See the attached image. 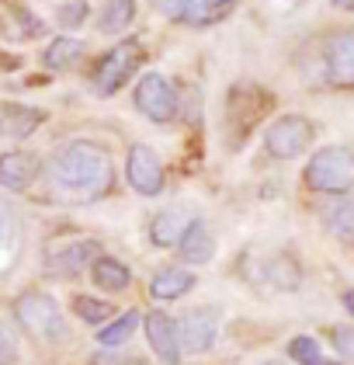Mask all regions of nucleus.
<instances>
[{"mask_svg": "<svg viewBox=\"0 0 354 365\" xmlns=\"http://www.w3.org/2000/svg\"><path fill=\"white\" fill-rule=\"evenodd\" d=\"M49 178L59 192L94 202L111 188L115 170H111L108 150H101L94 143H66L49 160Z\"/></svg>", "mask_w": 354, "mask_h": 365, "instance_id": "nucleus-1", "label": "nucleus"}, {"mask_svg": "<svg viewBox=\"0 0 354 365\" xmlns=\"http://www.w3.org/2000/svg\"><path fill=\"white\" fill-rule=\"evenodd\" d=\"M309 192L320 195H344L354 188V150L351 146H323L309 157L302 170Z\"/></svg>", "mask_w": 354, "mask_h": 365, "instance_id": "nucleus-2", "label": "nucleus"}, {"mask_svg": "<svg viewBox=\"0 0 354 365\" xmlns=\"http://www.w3.org/2000/svg\"><path fill=\"white\" fill-rule=\"evenodd\" d=\"M14 317H18V324L25 327L31 337H38V341H49V344H59V341H66L70 337V327H66V317H63V309L56 303L49 292H21L18 299H14Z\"/></svg>", "mask_w": 354, "mask_h": 365, "instance_id": "nucleus-3", "label": "nucleus"}, {"mask_svg": "<svg viewBox=\"0 0 354 365\" xmlns=\"http://www.w3.org/2000/svg\"><path fill=\"white\" fill-rule=\"evenodd\" d=\"M132 101H136V112L157 125H167L177 118L181 108V98H177V87L170 77L164 73H142L139 77L136 91H132Z\"/></svg>", "mask_w": 354, "mask_h": 365, "instance_id": "nucleus-4", "label": "nucleus"}, {"mask_svg": "<svg viewBox=\"0 0 354 365\" xmlns=\"http://www.w3.org/2000/svg\"><path fill=\"white\" fill-rule=\"evenodd\" d=\"M139 63H142V46H139L136 38L118 42L108 56L98 63V70H94V77H90L94 94H98V98H111V94H118L122 87L129 84V77L136 73Z\"/></svg>", "mask_w": 354, "mask_h": 365, "instance_id": "nucleus-5", "label": "nucleus"}, {"mask_svg": "<svg viewBox=\"0 0 354 365\" xmlns=\"http://www.w3.org/2000/svg\"><path fill=\"white\" fill-rule=\"evenodd\" d=\"M309 143H313V122L306 115H281L264 133V146L274 160H296Z\"/></svg>", "mask_w": 354, "mask_h": 365, "instance_id": "nucleus-6", "label": "nucleus"}, {"mask_svg": "<svg viewBox=\"0 0 354 365\" xmlns=\"http://www.w3.org/2000/svg\"><path fill=\"white\" fill-rule=\"evenodd\" d=\"M177 334H181V348L184 355H205L212 351L219 337V309L212 307H194L177 320Z\"/></svg>", "mask_w": 354, "mask_h": 365, "instance_id": "nucleus-7", "label": "nucleus"}, {"mask_svg": "<svg viewBox=\"0 0 354 365\" xmlns=\"http://www.w3.org/2000/svg\"><path fill=\"white\" fill-rule=\"evenodd\" d=\"M323 70L327 81L340 91H354V29L330 35L323 46Z\"/></svg>", "mask_w": 354, "mask_h": 365, "instance_id": "nucleus-8", "label": "nucleus"}, {"mask_svg": "<svg viewBox=\"0 0 354 365\" xmlns=\"http://www.w3.org/2000/svg\"><path fill=\"white\" fill-rule=\"evenodd\" d=\"M125 174H129V185L136 188L139 195L153 198L164 192V164H160V157H157L146 143H136V146L129 150Z\"/></svg>", "mask_w": 354, "mask_h": 365, "instance_id": "nucleus-9", "label": "nucleus"}, {"mask_svg": "<svg viewBox=\"0 0 354 365\" xmlns=\"http://www.w3.org/2000/svg\"><path fill=\"white\" fill-rule=\"evenodd\" d=\"M160 14L177 21V25H191V29H209L226 14L212 0H157Z\"/></svg>", "mask_w": 354, "mask_h": 365, "instance_id": "nucleus-10", "label": "nucleus"}, {"mask_svg": "<svg viewBox=\"0 0 354 365\" xmlns=\"http://www.w3.org/2000/svg\"><path fill=\"white\" fill-rule=\"evenodd\" d=\"M146 337L150 348L157 351V359L164 365H177L184 348H181V334H177V320H170L167 313H150L146 317Z\"/></svg>", "mask_w": 354, "mask_h": 365, "instance_id": "nucleus-11", "label": "nucleus"}, {"mask_svg": "<svg viewBox=\"0 0 354 365\" xmlns=\"http://www.w3.org/2000/svg\"><path fill=\"white\" fill-rule=\"evenodd\" d=\"M98 257H101V247H98L94 240H77V244L56 251L53 257L46 261V272H49V275H59V279H73V275H80L90 261H98Z\"/></svg>", "mask_w": 354, "mask_h": 365, "instance_id": "nucleus-12", "label": "nucleus"}, {"mask_svg": "<svg viewBox=\"0 0 354 365\" xmlns=\"http://www.w3.org/2000/svg\"><path fill=\"white\" fill-rule=\"evenodd\" d=\"M38 178V157L25 150H11L0 157V185L7 192H25L28 185Z\"/></svg>", "mask_w": 354, "mask_h": 365, "instance_id": "nucleus-13", "label": "nucleus"}, {"mask_svg": "<svg viewBox=\"0 0 354 365\" xmlns=\"http://www.w3.org/2000/svg\"><path fill=\"white\" fill-rule=\"evenodd\" d=\"M177 251H181V261H184V264H209L212 254H216V237H212L209 223H205V220H191L184 240L177 244Z\"/></svg>", "mask_w": 354, "mask_h": 365, "instance_id": "nucleus-14", "label": "nucleus"}, {"mask_svg": "<svg viewBox=\"0 0 354 365\" xmlns=\"http://www.w3.org/2000/svg\"><path fill=\"white\" fill-rule=\"evenodd\" d=\"M188 226H191V216L184 209H164V212L150 223V240H153L157 247H177V244L184 240Z\"/></svg>", "mask_w": 354, "mask_h": 365, "instance_id": "nucleus-15", "label": "nucleus"}, {"mask_svg": "<svg viewBox=\"0 0 354 365\" xmlns=\"http://www.w3.org/2000/svg\"><path fill=\"white\" fill-rule=\"evenodd\" d=\"M264 282L271 289H281V292H296L302 285V268L296 264L292 254H271L264 261Z\"/></svg>", "mask_w": 354, "mask_h": 365, "instance_id": "nucleus-16", "label": "nucleus"}, {"mask_svg": "<svg viewBox=\"0 0 354 365\" xmlns=\"http://www.w3.org/2000/svg\"><path fill=\"white\" fill-rule=\"evenodd\" d=\"M191 285H194V275L188 268H164L150 282V296L160 303H170V299H181L184 292H191Z\"/></svg>", "mask_w": 354, "mask_h": 365, "instance_id": "nucleus-17", "label": "nucleus"}, {"mask_svg": "<svg viewBox=\"0 0 354 365\" xmlns=\"http://www.w3.org/2000/svg\"><path fill=\"white\" fill-rule=\"evenodd\" d=\"M323 223H327V230L340 244L354 247V195L337 198L327 212H323Z\"/></svg>", "mask_w": 354, "mask_h": 365, "instance_id": "nucleus-18", "label": "nucleus"}, {"mask_svg": "<svg viewBox=\"0 0 354 365\" xmlns=\"http://www.w3.org/2000/svg\"><path fill=\"white\" fill-rule=\"evenodd\" d=\"M90 275H94V285H101V289H108V292H122V289H129V282H132V272H129L118 257H108V254H101V257L90 264Z\"/></svg>", "mask_w": 354, "mask_h": 365, "instance_id": "nucleus-19", "label": "nucleus"}, {"mask_svg": "<svg viewBox=\"0 0 354 365\" xmlns=\"http://www.w3.org/2000/svg\"><path fill=\"white\" fill-rule=\"evenodd\" d=\"M80 59H83V42H80V38L59 35V38H53V46L46 49L42 63H46L49 70H73Z\"/></svg>", "mask_w": 354, "mask_h": 365, "instance_id": "nucleus-20", "label": "nucleus"}, {"mask_svg": "<svg viewBox=\"0 0 354 365\" xmlns=\"http://www.w3.org/2000/svg\"><path fill=\"white\" fill-rule=\"evenodd\" d=\"M132 18H136V0H108L98 18V29L105 35H122L132 25Z\"/></svg>", "mask_w": 354, "mask_h": 365, "instance_id": "nucleus-21", "label": "nucleus"}, {"mask_svg": "<svg viewBox=\"0 0 354 365\" xmlns=\"http://www.w3.org/2000/svg\"><path fill=\"white\" fill-rule=\"evenodd\" d=\"M288 355L296 365H340L337 359H330L323 351V344L316 341L313 334H296L288 341Z\"/></svg>", "mask_w": 354, "mask_h": 365, "instance_id": "nucleus-22", "label": "nucleus"}, {"mask_svg": "<svg viewBox=\"0 0 354 365\" xmlns=\"http://www.w3.org/2000/svg\"><path fill=\"white\" fill-rule=\"evenodd\" d=\"M42 118H46V115L38 112V108L11 105V108H7V122H4V129H7L14 140H25V136H31V133L42 125Z\"/></svg>", "mask_w": 354, "mask_h": 365, "instance_id": "nucleus-23", "label": "nucleus"}, {"mask_svg": "<svg viewBox=\"0 0 354 365\" xmlns=\"http://www.w3.org/2000/svg\"><path fill=\"white\" fill-rule=\"evenodd\" d=\"M136 327H139V309H129L118 320H108V327L98 334V341H101V348H122L129 337L136 334Z\"/></svg>", "mask_w": 354, "mask_h": 365, "instance_id": "nucleus-24", "label": "nucleus"}, {"mask_svg": "<svg viewBox=\"0 0 354 365\" xmlns=\"http://www.w3.org/2000/svg\"><path fill=\"white\" fill-rule=\"evenodd\" d=\"M73 309L80 313V320H87V324H108L111 320V303H105V299H94V296H77L73 299Z\"/></svg>", "mask_w": 354, "mask_h": 365, "instance_id": "nucleus-25", "label": "nucleus"}, {"mask_svg": "<svg viewBox=\"0 0 354 365\" xmlns=\"http://www.w3.org/2000/svg\"><path fill=\"white\" fill-rule=\"evenodd\" d=\"M90 365H146V359L132 351H118V348H101L98 355H90Z\"/></svg>", "mask_w": 354, "mask_h": 365, "instance_id": "nucleus-26", "label": "nucleus"}, {"mask_svg": "<svg viewBox=\"0 0 354 365\" xmlns=\"http://www.w3.org/2000/svg\"><path fill=\"white\" fill-rule=\"evenodd\" d=\"M87 21V0H66L59 7V25L63 29H80Z\"/></svg>", "mask_w": 354, "mask_h": 365, "instance_id": "nucleus-27", "label": "nucleus"}, {"mask_svg": "<svg viewBox=\"0 0 354 365\" xmlns=\"http://www.w3.org/2000/svg\"><path fill=\"white\" fill-rule=\"evenodd\" d=\"M330 337H333V348L340 351V359H348L354 365V327L337 324V327H330Z\"/></svg>", "mask_w": 354, "mask_h": 365, "instance_id": "nucleus-28", "label": "nucleus"}, {"mask_svg": "<svg viewBox=\"0 0 354 365\" xmlns=\"http://www.w3.org/2000/svg\"><path fill=\"white\" fill-rule=\"evenodd\" d=\"M14 362H18V341L0 324V365H14Z\"/></svg>", "mask_w": 354, "mask_h": 365, "instance_id": "nucleus-29", "label": "nucleus"}, {"mask_svg": "<svg viewBox=\"0 0 354 365\" xmlns=\"http://www.w3.org/2000/svg\"><path fill=\"white\" fill-rule=\"evenodd\" d=\"M333 7H340V11H354V0H330Z\"/></svg>", "mask_w": 354, "mask_h": 365, "instance_id": "nucleus-30", "label": "nucleus"}, {"mask_svg": "<svg viewBox=\"0 0 354 365\" xmlns=\"http://www.w3.org/2000/svg\"><path fill=\"white\" fill-rule=\"evenodd\" d=\"M344 307H348V313L354 317V289H351V292H344Z\"/></svg>", "mask_w": 354, "mask_h": 365, "instance_id": "nucleus-31", "label": "nucleus"}, {"mask_svg": "<svg viewBox=\"0 0 354 365\" xmlns=\"http://www.w3.org/2000/svg\"><path fill=\"white\" fill-rule=\"evenodd\" d=\"M212 4H216V7H222V11H229V7H233L236 0H212Z\"/></svg>", "mask_w": 354, "mask_h": 365, "instance_id": "nucleus-32", "label": "nucleus"}, {"mask_svg": "<svg viewBox=\"0 0 354 365\" xmlns=\"http://www.w3.org/2000/svg\"><path fill=\"white\" fill-rule=\"evenodd\" d=\"M261 365H288V362H281V359H268V362H261Z\"/></svg>", "mask_w": 354, "mask_h": 365, "instance_id": "nucleus-33", "label": "nucleus"}, {"mask_svg": "<svg viewBox=\"0 0 354 365\" xmlns=\"http://www.w3.org/2000/svg\"><path fill=\"white\" fill-rule=\"evenodd\" d=\"M0 129H4V118H0Z\"/></svg>", "mask_w": 354, "mask_h": 365, "instance_id": "nucleus-34", "label": "nucleus"}]
</instances>
